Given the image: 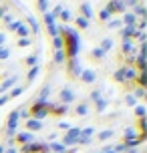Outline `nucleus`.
<instances>
[{"mask_svg":"<svg viewBox=\"0 0 147 153\" xmlns=\"http://www.w3.org/2000/svg\"><path fill=\"white\" fill-rule=\"evenodd\" d=\"M59 36L62 38V53L67 56V61L77 59L79 51H81V36L75 28H71L69 24L59 26Z\"/></svg>","mask_w":147,"mask_h":153,"instance_id":"1","label":"nucleus"},{"mask_svg":"<svg viewBox=\"0 0 147 153\" xmlns=\"http://www.w3.org/2000/svg\"><path fill=\"white\" fill-rule=\"evenodd\" d=\"M50 107H53V103L50 101H34L30 107V119H36V121H42L45 117L50 115Z\"/></svg>","mask_w":147,"mask_h":153,"instance_id":"2","label":"nucleus"},{"mask_svg":"<svg viewBox=\"0 0 147 153\" xmlns=\"http://www.w3.org/2000/svg\"><path fill=\"white\" fill-rule=\"evenodd\" d=\"M42 20H45V26H47L48 36H59V24H56V16L53 12H45L42 14Z\"/></svg>","mask_w":147,"mask_h":153,"instance_id":"3","label":"nucleus"},{"mask_svg":"<svg viewBox=\"0 0 147 153\" xmlns=\"http://www.w3.org/2000/svg\"><path fill=\"white\" fill-rule=\"evenodd\" d=\"M79 135H81V129H79V127H71V129L65 133V137H62L61 143L67 147V149H69V147L73 149V147L79 143Z\"/></svg>","mask_w":147,"mask_h":153,"instance_id":"4","label":"nucleus"},{"mask_svg":"<svg viewBox=\"0 0 147 153\" xmlns=\"http://www.w3.org/2000/svg\"><path fill=\"white\" fill-rule=\"evenodd\" d=\"M8 28L12 32H16L20 38H28V34H30V30H28V26L22 22V20H12V22L8 24Z\"/></svg>","mask_w":147,"mask_h":153,"instance_id":"5","label":"nucleus"},{"mask_svg":"<svg viewBox=\"0 0 147 153\" xmlns=\"http://www.w3.org/2000/svg\"><path fill=\"white\" fill-rule=\"evenodd\" d=\"M14 141H18V145H26V143H32V141H36V137L28 133V131H18L14 135Z\"/></svg>","mask_w":147,"mask_h":153,"instance_id":"6","label":"nucleus"},{"mask_svg":"<svg viewBox=\"0 0 147 153\" xmlns=\"http://www.w3.org/2000/svg\"><path fill=\"white\" fill-rule=\"evenodd\" d=\"M107 10L111 12V16L113 14H119V12H127V6H125V2H121V0H115V2H109L107 4Z\"/></svg>","mask_w":147,"mask_h":153,"instance_id":"7","label":"nucleus"},{"mask_svg":"<svg viewBox=\"0 0 147 153\" xmlns=\"http://www.w3.org/2000/svg\"><path fill=\"white\" fill-rule=\"evenodd\" d=\"M121 51H123L125 59L127 56H135V40L133 38H125L123 45H121Z\"/></svg>","mask_w":147,"mask_h":153,"instance_id":"8","label":"nucleus"},{"mask_svg":"<svg viewBox=\"0 0 147 153\" xmlns=\"http://www.w3.org/2000/svg\"><path fill=\"white\" fill-rule=\"evenodd\" d=\"M93 133H95L93 127H85V129H81L79 143H81V145H89V143H91V137H93Z\"/></svg>","mask_w":147,"mask_h":153,"instance_id":"9","label":"nucleus"},{"mask_svg":"<svg viewBox=\"0 0 147 153\" xmlns=\"http://www.w3.org/2000/svg\"><path fill=\"white\" fill-rule=\"evenodd\" d=\"M67 69H69L71 76H79V75H81V71H83V67H81L79 59H71V61H67Z\"/></svg>","mask_w":147,"mask_h":153,"instance_id":"10","label":"nucleus"},{"mask_svg":"<svg viewBox=\"0 0 147 153\" xmlns=\"http://www.w3.org/2000/svg\"><path fill=\"white\" fill-rule=\"evenodd\" d=\"M77 99L75 97V91L71 89V87H65L61 91V101H62V105H69V103H73V101Z\"/></svg>","mask_w":147,"mask_h":153,"instance_id":"11","label":"nucleus"},{"mask_svg":"<svg viewBox=\"0 0 147 153\" xmlns=\"http://www.w3.org/2000/svg\"><path fill=\"white\" fill-rule=\"evenodd\" d=\"M24 125H26V131H28V133H32V135L45 127V123H42V121H36V119H26V123H24Z\"/></svg>","mask_w":147,"mask_h":153,"instance_id":"12","label":"nucleus"},{"mask_svg":"<svg viewBox=\"0 0 147 153\" xmlns=\"http://www.w3.org/2000/svg\"><path fill=\"white\" fill-rule=\"evenodd\" d=\"M81 81L83 83H87V85H93L95 81H97V75H95V71H91V69H85V71H81Z\"/></svg>","mask_w":147,"mask_h":153,"instance_id":"13","label":"nucleus"},{"mask_svg":"<svg viewBox=\"0 0 147 153\" xmlns=\"http://www.w3.org/2000/svg\"><path fill=\"white\" fill-rule=\"evenodd\" d=\"M67 111H69V105H53L50 107V115L53 117H62V115H67Z\"/></svg>","mask_w":147,"mask_h":153,"instance_id":"14","label":"nucleus"},{"mask_svg":"<svg viewBox=\"0 0 147 153\" xmlns=\"http://www.w3.org/2000/svg\"><path fill=\"white\" fill-rule=\"evenodd\" d=\"M40 147V141H32V143H26V145H20V151L18 153H36Z\"/></svg>","mask_w":147,"mask_h":153,"instance_id":"15","label":"nucleus"},{"mask_svg":"<svg viewBox=\"0 0 147 153\" xmlns=\"http://www.w3.org/2000/svg\"><path fill=\"white\" fill-rule=\"evenodd\" d=\"M121 22H123V26H135L137 24V16L133 14V12H125Z\"/></svg>","mask_w":147,"mask_h":153,"instance_id":"16","label":"nucleus"},{"mask_svg":"<svg viewBox=\"0 0 147 153\" xmlns=\"http://www.w3.org/2000/svg\"><path fill=\"white\" fill-rule=\"evenodd\" d=\"M131 139H143V137H139V133H137L135 127H127L125 135H123V141H131Z\"/></svg>","mask_w":147,"mask_h":153,"instance_id":"17","label":"nucleus"},{"mask_svg":"<svg viewBox=\"0 0 147 153\" xmlns=\"http://www.w3.org/2000/svg\"><path fill=\"white\" fill-rule=\"evenodd\" d=\"M79 8H81V16H83V18H87V20H89V18H93V8H91L89 2H83Z\"/></svg>","mask_w":147,"mask_h":153,"instance_id":"18","label":"nucleus"},{"mask_svg":"<svg viewBox=\"0 0 147 153\" xmlns=\"http://www.w3.org/2000/svg\"><path fill=\"white\" fill-rule=\"evenodd\" d=\"M135 85H137L139 89H145V87H147V73H145V71H139V73H137Z\"/></svg>","mask_w":147,"mask_h":153,"instance_id":"19","label":"nucleus"},{"mask_svg":"<svg viewBox=\"0 0 147 153\" xmlns=\"http://www.w3.org/2000/svg\"><path fill=\"white\" fill-rule=\"evenodd\" d=\"M135 32H137V28H135V26H123V28H121V38H133L135 36Z\"/></svg>","mask_w":147,"mask_h":153,"instance_id":"20","label":"nucleus"},{"mask_svg":"<svg viewBox=\"0 0 147 153\" xmlns=\"http://www.w3.org/2000/svg\"><path fill=\"white\" fill-rule=\"evenodd\" d=\"M26 22L30 24V28H28L30 32H34V34H36V32L40 30V26H39V20H36V18H34L32 14H28V16H26Z\"/></svg>","mask_w":147,"mask_h":153,"instance_id":"21","label":"nucleus"},{"mask_svg":"<svg viewBox=\"0 0 147 153\" xmlns=\"http://www.w3.org/2000/svg\"><path fill=\"white\" fill-rule=\"evenodd\" d=\"M48 151L50 153H62V151H67V147L62 145V143H59V141H53V143H48Z\"/></svg>","mask_w":147,"mask_h":153,"instance_id":"22","label":"nucleus"},{"mask_svg":"<svg viewBox=\"0 0 147 153\" xmlns=\"http://www.w3.org/2000/svg\"><path fill=\"white\" fill-rule=\"evenodd\" d=\"M14 83H16V76H10V79H6V81H2V85H0V95H2L4 91H8Z\"/></svg>","mask_w":147,"mask_h":153,"instance_id":"23","label":"nucleus"},{"mask_svg":"<svg viewBox=\"0 0 147 153\" xmlns=\"http://www.w3.org/2000/svg\"><path fill=\"white\" fill-rule=\"evenodd\" d=\"M123 26V22H121V18H111L107 22V28H111V30H119Z\"/></svg>","mask_w":147,"mask_h":153,"instance_id":"24","label":"nucleus"},{"mask_svg":"<svg viewBox=\"0 0 147 153\" xmlns=\"http://www.w3.org/2000/svg\"><path fill=\"white\" fill-rule=\"evenodd\" d=\"M113 79H115V83H121L127 87V83H125V76H123V69H117L115 73H113Z\"/></svg>","mask_w":147,"mask_h":153,"instance_id":"25","label":"nucleus"},{"mask_svg":"<svg viewBox=\"0 0 147 153\" xmlns=\"http://www.w3.org/2000/svg\"><path fill=\"white\" fill-rule=\"evenodd\" d=\"M75 24H77L81 30L89 28V20H87V18H83V16H77V18H75Z\"/></svg>","mask_w":147,"mask_h":153,"instance_id":"26","label":"nucleus"},{"mask_svg":"<svg viewBox=\"0 0 147 153\" xmlns=\"http://www.w3.org/2000/svg\"><path fill=\"white\" fill-rule=\"evenodd\" d=\"M95 107H97V111H99V113H103V111L107 109V99H105V97L97 99V101H95Z\"/></svg>","mask_w":147,"mask_h":153,"instance_id":"27","label":"nucleus"},{"mask_svg":"<svg viewBox=\"0 0 147 153\" xmlns=\"http://www.w3.org/2000/svg\"><path fill=\"white\" fill-rule=\"evenodd\" d=\"M67 61V56L62 51H54V65H62V62Z\"/></svg>","mask_w":147,"mask_h":153,"instance_id":"28","label":"nucleus"},{"mask_svg":"<svg viewBox=\"0 0 147 153\" xmlns=\"http://www.w3.org/2000/svg\"><path fill=\"white\" fill-rule=\"evenodd\" d=\"M113 135H115L113 129H105V131H101V133H99V141H107V139H111Z\"/></svg>","mask_w":147,"mask_h":153,"instance_id":"29","label":"nucleus"},{"mask_svg":"<svg viewBox=\"0 0 147 153\" xmlns=\"http://www.w3.org/2000/svg\"><path fill=\"white\" fill-rule=\"evenodd\" d=\"M99 48L103 51V53H107V51H111V48H113V40H111V38H105V40L101 42V46H99Z\"/></svg>","mask_w":147,"mask_h":153,"instance_id":"30","label":"nucleus"},{"mask_svg":"<svg viewBox=\"0 0 147 153\" xmlns=\"http://www.w3.org/2000/svg\"><path fill=\"white\" fill-rule=\"evenodd\" d=\"M105 54H107V53H103V51H101L99 46H97V48H93V51H91V56H93L95 61H101V59H103V56H105Z\"/></svg>","mask_w":147,"mask_h":153,"instance_id":"31","label":"nucleus"},{"mask_svg":"<svg viewBox=\"0 0 147 153\" xmlns=\"http://www.w3.org/2000/svg\"><path fill=\"white\" fill-rule=\"evenodd\" d=\"M26 65H28V67H39V56H36V54H30V56H26Z\"/></svg>","mask_w":147,"mask_h":153,"instance_id":"32","label":"nucleus"},{"mask_svg":"<svg viewBox=\"0 0 147 153\" xmlns=\"http://www.w3.org/2000/svg\"><path fill=\"white\" fill-rule=\"evenodd\" d=\"M48 95H50V87L47 85V87L40 91V95H39V99H36V101H48Z\"/></svg>","mask_w":147,"mask_h":153,"instance_id":"33","label":"nucleus"},{"mask_svg":"<svg viewBox=\"0 0 147 153\" xmlns=\"http://www.w3.org/2000/svg\"><path fill=\"white\" fill-rule=\"evenodd\" d=\"M99 20H103V22H109V20H111V12H109L107 8H103L99 12Z\"/></svg>","mask_w":147,"mask_h":153,"instance_id":"34","label":"nucleus"},{"mask_svg":"<svg viewBox=\"0 0 147 153\" xmlns=\"http://www.w3.org/2000/svg\"><path fill=\"white\" fill-rule=\"evenodd\" d=\"M36 75H39V67H32V69L28 71V75H26V81H28V83H32V81L36 79Z\"/></svg>","mask_w":147,"mask_h":153,"instance_id":"35","label":"nucleus"},{"mask_svg":"<svg viewBox=\"0 0 147 153\" xmlns=\"http://www.w3.org/2000/svg\"><path fill=\"white\" fill-rule=\"evenodd\" d=\"M125 103H127L129 107H135V105H137V99L133 97V93H127V95H125Z\"/></svg>","mask_w":147,"mask_h":153,"instance_id":"36","label":"nucleus"},{"mask_svg":"<svg viewBox=\"0 0 147 153\" xmlns=\"http://www.w3.org/2000/svg\"><path fill=\"white\" fill-rule=\"evenodd\" d=\"M59 16H61V20H65V22H69L71 18H73V14H71V10H65V8H62L61 12H59Z\"/></svg>","mask_w":147,"mask_h":153,"instance_id":"37","label":"nucleus"},{"mask_svg":"<svg viewBox=\"0 0 147 153\" xmlns=\"http://www.w3.org/2000/svg\"><path fill=\"white\" fill-rule=\"evenodd\" d=\"M135 115H137V119H145V107L143 105H135Z\"/></svg>","mask_w":147,"mask_h":153,"instance_id":"38","label":"nucleus"},{"mask_svg":"<svg viewBox=\"0 0 147 153\" xmlns=\"http://www.w3.org/2000/svg\"><path fill=\"white\" fill-rule=\"evenodd\" d=\"M53 48H54V51H62V38L61 36H54L53 38Z\"/></svg>","mask_w":147,"mask_h":153,"instance_id":"39","label":"nucleus"},{"mask_svg":"<svg viewBox=\"0 0 147 153\" xmlns=\"http://www.w3.org/2000/svg\"><path fill=\"white\" fill-rule=\"evenodd\" d=\"M89 113V107H87V103H81L77 107V115H81V117H85V115Z\"/></svg>","mask_w":147,"mask_h":153,"instance_id":"40","label":"nucleus"},{"mask_svg":"<svg viewBox=\"0 0 147 153\" xmlns=\"http://www.w3.org/2000/svg\"><path fill=\"white\" fill-rule=\"evenodd\" d=\"M133 14H135V16H141V18H145V6H143V4H137Z\"/></svg>","mask_w":147,"mask_h":153,"instance_id":"41","label":"nucleus"},{"mask_svg":"<svg viewBox=\"0 0 147 153\" xmlns=\"http://www.w3.org/2000/svg\"><path fill=\"white\" fill-rule=\"evenodd\" d=\"M36 6H39V8H40V12L45 14V12H48L50 4H48V2H45V0H40V2H36Z\"/></svg>","mask_w":147,"mask_h":153,"instance_id":"42","label":"nucleus"},{"mask_svg":"<svg viewBox=\"0 0 147 153\" xmlns=\"http://www.w3.org/2000/svg\"><path fill=\"white\" fill-rule=\"evenodd\" d=\"M22 93H24V87H14V89L10 91V95H8V97H20Z\"/></svg>","mask_w":147,"mask_h":153,"instance_id":"43","label":"nucleus"},{"mask_svg":"<svg viewBox=\"0 0 147 153\" xmlns=\"http://www.w3.org/2000/svg\"><path fill=\"white\" fill-rule=\"evenodd\" d=\"M8 56H10V51L6 46H0V61H6Z\"/></svg>","mask_w":147,"mask_h":153,"instance_id":"44","label":"nucleus"},{"mask_svg":"<svg viewBox=\"0 0 147 153\" xmlns=\"http://www.w3.org/2000/svg\"><path fill=\"white\" fill-rule=\"evenodd\" d=\"M133 97H135V99H143V97H145V89H139V87H135V93H133Z\"/></svg>","mask_w":147,"mask_h":153,"instance_id":"45","label":"nucleus"},{"mask_svg":"<svg viewBox=\"0 0 147 153\" xmlns=\"http://www.w3.org/2000/svg\"><path fill=\"white\" fill-rule=\"evenodd\" d=\"M71 127H73V125H71L69 121H61V123H59V129H62V131H69Z\"/></svg>","mask_w":147,"mask_h":153,"instance_id":"46","label":"nucleus"},{"mask_svg":"<svg viewBox=\"0 0 147 153\" xmlns=\"http://www.w3.org/2000/svg\"><path fill=\"white\" fill-rule=\"evenodd\" d=\"M36 153H50L48 151V143H40V147H39V151Z\"/></svg>","mask_w":147,"mask_h":153,"instance_id":"47","label":"nucleus"},{"mask_svg":"<svg viewBox=\"0 0 147 153\" xmlns=\"http://www.w3.org/2000/svg\"><path fill=\"white\" fill-rule=\"evenodd\" d=\"M101 97H103V93H101V91H93V93H91V99H93V101L101 99Z\"/></svg>","mask_w":147,"mask_h":153,"instance_id":"48","label":"nucleus"},{"mask_svg":"<svg viewBox=\"0 0 147 153\" xmlns=\"http://www.w3.org/2000/svg\"><path fill=\"white\" fill-rule=\"evenodd\" d=\"M18 45H20V46H30V38H20Z\"/></svg>","mask_w":147,"mask_h":153,"instance_id":"49","label":"nucleus"},{"mask_svg":"<svg viewBox=\"0 0 147 153\" xmlns=\"http://www.w3.org/2000/svg\"><path fill=\"white\" fill-rule=\"evenodd\" d=\"M2 18H4V22H6V24H10V22H12V14H8V12H6L4 16H2Z\"/></svg>","mask_w":147,"mask_h":153,"instance_id":"50","label":"nucleus"},{"mask_svg":"<svg viewBox=\"0 0 147 153\" xmlns=\"http://www.w3.org/2000/svg\"><path fill=\"white\" fill-rule=\"evenodd\" d=\"M4 42H6V34L0 32V46H4Z\"/></svg>","mask_w":147,"mask_h":153,"instance_id":"51","label":"nucleus"},{"mask_svg":"<svg viewBox=\"0 0 147 153\" xmlns=\"http://www.w3.org/2000/svg\"><path fill=\"white\" fill-rule=\"evenodd\" d=\"M4 14H6V10H4V8L0 6V18H2V16H4Z\"/></svg>","mask_w":147,"mask_h":153,"instance_id":"52","label":"nucleus"},{"mask_svg":"<svg viewBox=\"0 0 147 153\" xmlns=\"http://www.w3.org/2000/svg\"><path fill=\"white\" fill-rule=\"evenodd\" d=\"M97 153H115L113 149H105V151H97Z\"/></svg>","mask_w":147,"mask_h":153,"instance_id":"53","label":"nucleus"},{"mask_svg":"<svg viewBox=\"0 0 147 153\" xmlns=\"http://www.w3.org/2000/svg\"><path fill=\"white\" fill-rule=\"evenodd\" d=\"M0 153H6V147L4 145H0Z\"/></svg>","mask_w":147,"mask_h":153,"instance_id":"54","label":"nucleus"},{"mask_svg":"<svg viewBox=\"0 0 147 153\" xmlns=\"http://www.w3.org/2000/svg\"><path fill=\"white\" fill-rule=\"evenodd\" d=\"M6 153H18L16 149H6Z\"/></svg>","mask_w":147,"mask_h":153,"instance_id":"55","label":"nucleus"},{"mask_svg":"<svg viewBox=\"0 0 147 153\" xmlns=\"http://www.w3.org/2000/svg\"><path fill=\"white\" fill-rule=\"evenodd\" d=\"M62 153H69V151H62Z\"/></svg>","mask_w":147,"mask_h":153,"instance_id":"56","label":"nucleus"}]
</instances>
